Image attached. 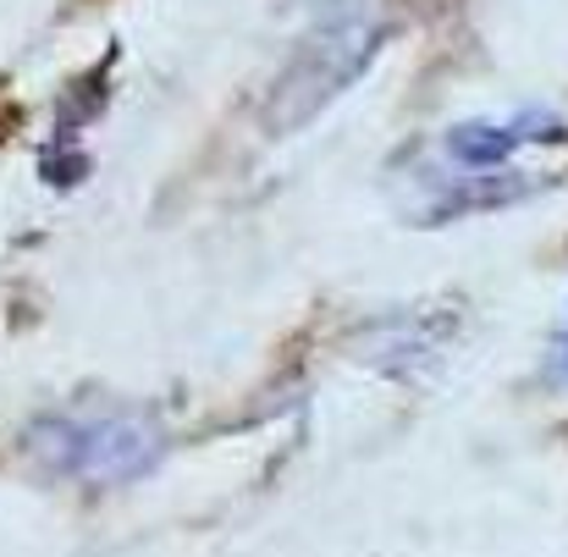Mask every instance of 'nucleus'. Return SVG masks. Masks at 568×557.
Here are the masks:
<instances>
[{
    "label": "nucleus",
    "instance_id": "nucleus-5",
    "mask_svg": "<svg viewBox=\"0 0 568 557\" xmlns=\"http://www.w3.org/2000/svg\"><path fill=\"white\" fill-rule=\"evenodd\" d=\"M547 365H552V381L568 386V315H564V326H558V337H552V359Z\"/></svg>",
    "mask_w": 568,
    "mask_h": 557
},
{
    "label": "nucleus",
    "instance_id": "nucleus-2",
    "mask_svg": "<svg viewBox=\"0 0 568 557\" xmlns=\"http://www.w3.org/2000/svg\"><path fill=\"white\" fill-rule=\"evenodd\" d=\"M28 453L83 486H128L150 475L166 453V431L150 414H50L28 431Z\"/></svg>",
    "mask_w": 568,
    "mask_h": 557
},
{
    "label": "nucleus",
    "instance_id": "nucleus-3",
    "mask_svg": "<svg viewBox=\"0 0 568 557\" xmlns=\"http://www.w3.org/2000/svg\"><path fill=\"white\" fill-rule=\"evenodd\" d=\"M547 133H558V117H552V111H525V117H514V122H458V128L447 133V155H453L458 166L491 172V166H503L519 144H536V139H547Z\"/></svg>",
    "mask_w": 568,
    "mask_h": 557
},
{
    "label": "nucleus",
    "instance_id": "nucleus-4",
    "mask_svg": "<svg viewBox=\"0 0 568 557\" xmlns=\"http://www.w3.org/2000/svg\"><path fill=\"white\" fill-rule=\"evenodd\" d=\"M525 178H469V183H447L436 188V204L419 210V221H447V215H464V210H480V204H508L525 193Z\"/></svg>",
    "mask_w": 568,
    "mask_h": 557
},
{
    "label": "nucleus",
    "instance_id": "nucleus-1",
    "mask_svg": "<svg viewBox=\"0 0 568 557\" xmlns=\"http://www.w3.org/2000/svg\"><path fill=\"white\" fill-rule=\"evenodd\" d=\"M386 39V6L381 0H315L310 28L298 33L287 67L276 72L265 94V133L287 139L310 128L348 83L365 78L371 55Z\"/></svg>",
    "mask_w": 568,
    "mask_h": 557
}]
</instances>
